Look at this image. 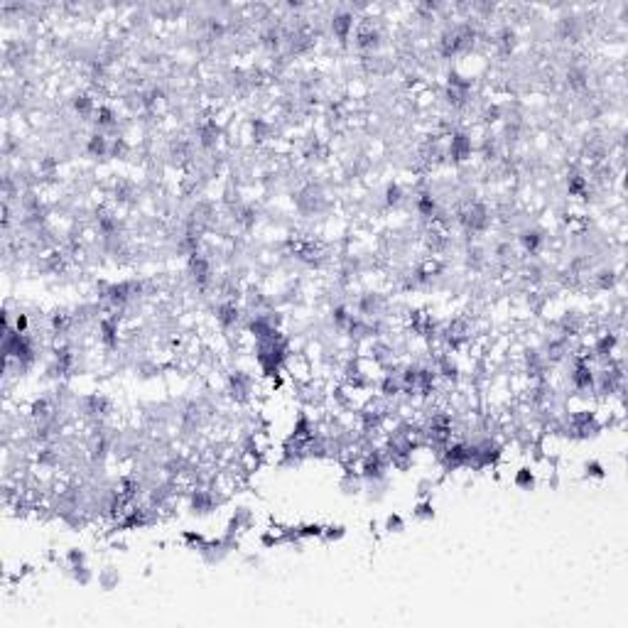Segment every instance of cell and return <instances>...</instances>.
Returning <instances> with one entry per match:
<instances>
[{
	"label": "cell",
	"instance_id": "4",
	"mask_svg": "<svg viewBox=\"0 0 628 628\" xmlns=\"http://www.w3.org/2000/svg\"><path fill=\"white\" fill-rule=\"evenodd\" d=\"M344 533H346V530L341 528V525H329V528L322 530V535H324L326 540H341V538H344Z\"/></svg>",
	"mask_w": 628,
	"mask_h": 628
},
{
	"label": "cell",
	"instance_id": "5",
	"mask_svg": "<svg viewBox=\"0 0 628 628\" xmlns=\"http://www.w3.org/2000/svg\"><path fill=\"white\" fill-rule=\"evenodd\" d=\"M385 528H388L390 533H403V530H405V523H403L400 516H390L388 523H385Z\"/></svg>",
	"mask_w": 628,
	"mask_h": 628
},
{
	"label": "cell",
	"instance_id": "2",
	"mask_svg": "<svg viewBox=\"0 0 628 628\" xmlns=\"http://www.w3.org/2000/svg\"><path fill=\"white\" fill-rule=\"evenodd\" d=\"M413 516H415L417 520H430V518H434V505H432L430 501H420V503L415 505V510H413Z\"/></svg>",
	"mask_w": 628,
	"mask_h": 628
},
{
	"label": "cell",
	"instance_id": "3",
	"mask_svg": "<svg viewBox=\"0 0 628 628\" xmlns=\"http://www.w3.org/2000/svg\"><path fill=\"white\" fill-rule=\"evenodd\" d=\"M110 569H113V567H106V572L98 577V582H101L103 589H110V587H116V584L121 582V574H118V572H110Z\"/></svg>",
	"mask_w": 628,
	"mask_h": 628
},
{
	"label": "cell",
	"instance_id": "6",
	"mask_svg": "<svg viewBox=\"0 0 628 628\" xmlns=\"http://www.w3.org/2000/svg\"><path fill=\"white\" fill-rule=\"evenodd\" d=\"M587 471H589V474H594V476H601V471H604V469H601L596 462H592V464H587Z\"/></svg>",
	"mask_w": 628,
	"mask_h": 628
},
{
	"label": "cell",
	"instance_id": "1",
	"mask_svg": "<svg viewBox=\"0 0 628 628\" xmlns=\"http://www.w3.org/2000/svg\"><path fill=\"white\" fill-rule=\"evenodd\" d=\"M513 484H516L518 488H523V491H530L533 484H535V476H533L530 469H520V471L516 474V479H513Z\"/></svg>",
	"mask_w": 628,
	"mask_h": 628
}]
</instances>
